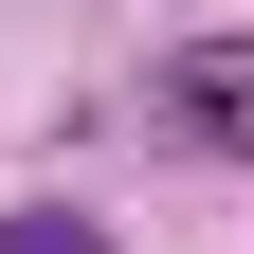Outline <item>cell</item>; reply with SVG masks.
Wrapping results in <instances>:
<instances>
[{
  "label": "cell",
  "instance_id": "obj_1",
  "mask_svg": "<svg viewBox=\"0 0 254 254\" xmlns=\"http://www.w3.org/2000/svg\"><path fill=\"white\" fill-rule=\"evenodd\" d=\"M164 109H182V145L254 164V37H182V55H164Z\"/></svg>",
  "mask_w": 254,
  "mask_h": 254
},
{
  "label": "cell",
  "instance_id": "obj_2",
  "mask_svg": "<svg viewBox=\"0 0 254 254\" xmlns=\"http://www.w3.org/2000/svg\"><path fill=\"white\" fill-rule=\"evenodd\" d=\"M0 254H109V236H91L73 200H18V218H0Z\"/></svg>",
  "mask_w": 254,
  "mask_h": 254
}]
</instances>
